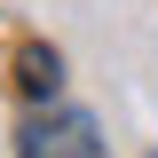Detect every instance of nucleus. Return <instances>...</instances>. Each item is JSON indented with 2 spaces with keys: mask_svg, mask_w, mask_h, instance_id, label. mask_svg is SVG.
Instances as JSON below:
<instances>
[{
  "mask_svg": "<svg viewBox=\"0 0 158 158\" xmlns=\"http://www.w3.org/2000/svg\"><path fill=\"white\" fill-rule=\"evenodd\" d=\"M16 87L40 103V111L56 103V87H63V56L48 48V40H24V48H16Z\"/></svg>",
  "mask_w": 158,
  "mask_h": 158,
  "instance_id": "f03ea898",
  "label": "nucleus"
},
{
  "mask_svg": "<svg viewBox=\"0 0 158 158\" xmlns=\"http://www.w3.org/2000/svg\"><path fill=\"white\" fill-rule=\"evenodd\" d=\"M16 158H103V135H95L87 111L48 103V111H32V118L16 127Z\"/></svg>",
  "mask_w": 158,
  "mask_h": 158,
  "instance_id": "f257e3e1",
  "label": "nucleus"
}]
</instances>
